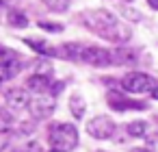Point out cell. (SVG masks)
<instances>
[{
  "label": "cell",
  "instance_id": "9c48e42d",
  "mask_svg": "<svg viewBox=\"0 0 158 152\" xmlns=\"http://www.w3.org/2000/svg\"><path fill=\"white\" fill-rule=\"evenodd\" d=\"M26 89H31V91H35V93H46V91H50L52 89V78H48V76H41V74H33L28 80H26Z\"/></svg>",
  "mask_w": 158,
  "mask_h": 152
},
{
  "label": "cell",
  "instance_id": "cb8c5ba5",
  "mask_svg": "<svg viewBox=\"0 0 158 152\" xmlns=\"http://www.w3.org/2000/svg\"><path fill=\"white\" fill-rule=\"evenodd\" d=\"M13 2V0H0V7H9Z\"/></svg>",
  "mask_w": 158,
  "mask_h": 152
},
{
  "label": "cell",
  "instance_id": "5bb4252c",
  "mask_svg": "<svg viewBox=\"0 0 158 152\" xmlns=\"http://www.w3.org/2000/svg\"><path fill=\"white\" fill-rule=\"evenodd\" d=\"M24 44H26L28 48H33L35 52H39V54H48V57L56 54V50L50 48V46H48L46 41H41V39H24Z\"/></svg>",
  "mask_w": 158,
  "mask_h": 152
},
{
  "label": "cell",
  "instance_id": "4fadbf2b",
  "mask_svg": "<svg viewBox=\"0 0 158 152\" xmlns=\"http://www.w3.org/2000/svg\"><path fill=\"white\" fill-rule=\"evenodd\" d=\"M20 61H9V63H0V83H5L9 78H13L20 72Z\"/></svg>",
  "mask_w": 158,
  "mask_h": 152
},
{
  "label": "cell",
  "instance_id": "5b68a950",
  "mask_svg": "<svg viewBox=\"0 0 158 152\" xmlns=\"http://www.w3.org/2000/svg\"><path fill=\"white\" fill-rule=\"evenodd\" d=\"M115 130H117V126H115V122L108 115H95L87 124V132L93 139H110L115 135Z\"/></svg>",
  "mask_w": 158,
  "mask_h": 152
},
{
  "label": "cell",
  "instance_id": "4316f807",
  "mask_svg": "<svg viewBox=\"0 0 158 152\" xmlns=\"http://www.w3.org/2000/svg\"><path fill=\"white\" fill-rule=\"evenodd\" d=\"M136 152H147V150H145V148H143V150H136Z\"/></svg>",
  "mask_w": 158,
  "mask_h": 152
},
{
  "label": "cell",
  "instance_id": "2e32d148",
  "mask_svg": "<svg viewBox=\"0 0 158 152\" xmlns=\"http://www.w3.org/2000/svg\"><path fill=\"white\" fill-rule=\"evenodd\" d=\"M69 2H72V0H44V5H46L50 11H54V13L67 11V9H69Z\"/></svg>",
  "mask_w": 158,
  "mask_h": 152
},
{
  "label": "cell",
  "instance_id": "7c38bea8",
  "mask_svg": "<svg viewBox=\"0 0 158 152\" xmlns=\"http://www.w3.org/2000/svg\"><path fill=\"white\" fill-rule=\"evenodd\" d=\"M7 22H9V26H13V28H26V26H28V18H26L20 9H9Z\"/></svg>",
  "mask_w": 158,
  "mask_h": 152
},
{
  "label": "cell",
  "instance_id": "e0dca14e",
  "mask_svg": "<svg viewBox=\"0 0 158 152\" xmlns=\"http://www.w3.org/2000/svg\"><path fill=\"white\" fill-rule=\"evenodd\" d=\"M15 59H18L15 50H11V48L0 44V63H9V61H15Z\"/></svg>",
  "mask_w": 158,
  "mask_h": 152
},
{
  "label": "cell",
  "instance_id": "603a6c76",
  "mask_svg": "<svg viewBox=\"0 0 158 152\" xmlns=\"http://www.w3.org/2000/svg\"><path fill=\"white\" fill-rule=\"evenodd\" d=\"M147 2H149V7H152V9H156V11H158V0H147Z\"/></svg>",
  "mask_w": 158,
  "mask_h": 152
},
{
  "label": "cell",
  "instance_id": "7402d4cb",
  "mask_svg": "<svg viewBox=\"0 0 158 152\" xmlns=\"http://www.w3.org/2000/svg\"><path fill=\"white\" fill-rule=\"evenodd\" d=\"M123 15H128L130 20H141V13L139 11H130V7H123Z\"/></svg>",
  "mask_w": 158,
  "mask_h": 152
},
{
  "label": "cell",
  "instance_id": "277c9868",
  "mask_svg": "<svg viewBox=\"0 0 158 152\" xmlns=\"http://www.w3.org/2000/svg\"><path fill=\"white\" fill-rule=\"evenodd\" d=\"M56 109V98L52 93H44V96H35L28 104V113L33 119H46L54 113Z\"/></svg>",
  "mask_w": 158,
  "mask_h": 152
},
{
  "label": "cell",
  "instance_id": "6da1fadb",
  "mask_svg": "<svg viewBox=\"0 0 158 152\" xmlns=\"http://www.w3.org/2000/svg\"><path fill=\"white\" fill-rule=\"evenodd\" d=\"M80 20H82V24H85L89 31H93V33L100 35L102 39H108V41H113V44H117V46L126 44V41L132 37L130 26H126L121 20H117V18H115L110 11H106V9H91V11H85V13L80 15Z\"/></svg>",
  "mask_w": 158,
  "mask_h": 152
},
{
  "label": "cell",
  "instance_id": "d6986e66",
  "mask_svg": "<svg viewBox=\"0 0 158 152\" xmlns=\"http://www.w3.org/2000/svg\"><path fill=\"white\" fill-rule=\"evenodd\" d=\"M18 152H41V145H39L37 141H28V143H24L22 148H18Z\"/></svg>",
  "mask_w": 158,
  "mask_h": 152
},
{
  "label": "cell",
  "instance_id": "8992f818",
  "mask_svg": "<svg viewBox=\"0 0 158 152\" xmlns=\"http://www.w3.org/2000/svg\"><path fill=\"white\" fill-rule=\"evenodd\" d=\"M31 96H28V91L26 89H22V87H15V89H9L7 93H5V102H7V106L11 109V111H20V109H24V106H28L31 104Z\"/></svg>",
  "mask_w": 158,
  "mask_h": 152
},
{
  "label": "cell",
  "instance_id": "30bf717a",
  "mask_svg": "<svg viewBox=\"0 0 158 152\" xmlns=\"http://www.w3.org/2000/svg\"><path fill=\"white\" fill-rule=\"evenodd\" d=\"M69 111H72V115H74L76 119H82V117H85V113H87V102H85V98H82L80 93H72V98H69Z\"/></svg>",
  "mask_w": 158,
  "mask_h": 152
},
{
  "label": "cell",
  "instance_id": "52a82bcc",
  "mask_svg": "<svg viewBox=\"0 0 158 152\" xmlns=\"http://www.w3.org/2000/svg\"><path fill=\"white\" fill-rule=\"evenodd\" d=\"M106 100H108L110 109H115V111H119V113H121V111H128V109H145V104H143V102L128 100L123 93H117V91H108Z\"/></svg>",
  "mask_w": 158,
  "mask_h": 152
},
{
  "label": "cell",
  "instance_id": "ac0fdd59",
  "mask_svg": "<svg viewBox=\"0 0 158 152\" xmlns=\"http://www.w3.org/2000/svg\"><path fill=\"white\" fill-rule=\"evenodd\" d=\"M35 74H41V76H48V78H52V63H50V61H46V63H39Z\"/></svg>",
  "mask_w": 158,
  "mask_h": 152
},
{
  "label": "cell",
  "instance_id": "9a60e30c",
  "mask_svg": "<svg viewBox=\"0 0 158 152\" xmlns=\"http://www.w3.org/2000/svg\"><path fill=\"white\" fill-rule=\"evenodd\" d=\"M126 130H128L130 137H145V132H147V124L141 122V119H134V122H130V124L126 126Z\"/></svg>",
  "mask_w": 158,
  "mask_h": 152
},
{
  "label": "cell",
  "instance_id": "d4e9b609",
  "mask_svg": "<svg viewBox=\"0 0 158 152\" xmlns=\"http://www.w3.org/2000/svg\"><path fill=\"white\" fill-rule=\"evenodd\" d=\"M152 96H154V98H156V100H158V87H156V89H154V93H152Z\"/></svg>",
  "mask_w": 158,
  "mask_h": 152
},
{
  "label": "cell",
  "instance_id": "44dd1931",
  "mask_svg": "<svg viewBox=\"0 0 158 152\" xmlns=\"http://www.w3.org/2000/svg\"><path fill=\"white\" fill-rule=\"evenodd\" d=\"M39 26H41L44 31H50V33H61V31H63L61 24H52V22H39Z\"/></svg>",
  "mask_w": 158,
  "mask_h": 152
},
{
  "label": "cell",
  "instance_id": "7a4b0ae2",
  "mask_svg": "<svg viewBox=\"0 0 158 152\" xmlns=\"http://www.w3.org/2000/svg\"><path fill=\"white\" fill-rule=\"evenodd\" d=\"M48 139H50V143H52L54 150L69 152V150H74L78 145V130H76L74 124H67V122L54 124L50 128V132H48Z\"/></svg>",
  "mask_w": 158,
  "mask_h": 152
},
{
  "label": "cell",
  "instance_id": "484cf974",
  "mask_svg": "<svg viewBox=\"0 0 158 152\" xmlns=\"http://www.w3.org/2000/svg\"><path fill=\"white\" fill-rule=\"evenodd\" d=\"M50 152H63V150H54V148H52V150H50Z\"/></svg>",
  "mask_w": 158,
  "mask_h": 152
},
{
  "label": "cell",
  "instance_id": "ffe728a7",
  "mask_svg": "<svg viewBox=\"0 0 158 152\" xmlns=\"http://www.w3.org/2000/svg\"><path fill=\"white\" fill-rule=\"evenodd\" d=\"M145 150H147V152H158V135H152V137H147Z\"/></svg>",
  "mask_w": 158,
  "mask_h": 152
},
{
  "label": "cell",
  "instance_id": "8fae6325",
  "mask_svg": "<svg viewBox=\"0 0 158 152\" xmlns=\"http://www.w3.org/2000/svg\"><path fill=\"white\" fill-rule=\"evenodd\" d=\"M15 126V115L11 113V109H0V135L11 132Z\"/></svg>",
  "mask_w": 158,
  "mask_h": 152
},
{
  "label": "cell",
  "instance_id": "ba28073f",
  "mask_svg": "<svg viewBox=\"0 0 158 152\" xmlns=\"http://www.w3.org/2000/svg\"><path fill=\"white\" fill-rule=\"evenodd\" d=\"M110 59H113L115 65H132V63H136L139 54H136V50H132V48L119 46V48L110 50Z\"/></svg>",
  "mask_w": 158,
  "mask_h": 152
},
{
  "label": "cell",
  "instance_id": "3957f363",
  "mask_svg": "<svg viewBox=\"0 0 158 152\" xmlns=\"http://www.w3.org/2000/svg\"><path fill=\"white\" fill-rule=\"evenodd\" d=\"M121 87L126 89V91H130V93H154V89L158 87L156 85V80L149 76V74H145V72H130V74H126L123 78H121Z\"/></svg>",
  "mask_w": 158,
  "mask_h": 152
}]
</instances>
